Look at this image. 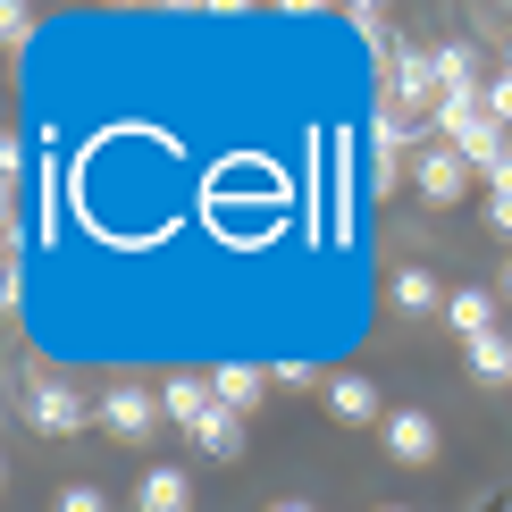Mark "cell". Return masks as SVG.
<instances>
[{
  "instance_id": "6da1fadb",
  "label": "cell",
  "mask_w": 512,
  "mask_h": 512,
  "mask_svg": "<svg viewBox=\"0 0 512 512\" xmlns=\"http://www.w3.org/2000/svg\"><path fill=\"white\" fill-rule=\"evenodd\" d=\"M328 135V244H361V168H353V135L345 126H319Z\"/></svg>"
},
{
  "instance_id": "ffe728a7",
  "label": "cell",
  "mask_w": 512,
  "mask_h": 512,
  "mask_svg": "<svg viewBox=\"0 0 512 512\" xmlns=\"http://www.w3.org/2000/svg\"><path fill=\"white\" fill-rule=\"evenodd\" d=\"M59 512H110V496H101V487H68V496H59Z\"/></svg>"
},
{
  "instance_id": "52a82bcc",
  "label": "cell",
  "mask_w": 512,
  "mask_h": 512,
  "mask_svg": "<svg viewBox=\"0 0 512 512\" xmlns=\"http://www.w3.org/2000/svg\"><path fill=\"white\" fill-rule=\"evenodd\" d=\"M412 177H420V194H429V202H462V185H471L479 168L462 160L454 143H420V168H412Z\"/></svg>"
},
{
  "instance_id": "ba28073f",
  "label": "cell",
  "mask_w": 512,
  "mask_h": 512,
  "mask_svg": "<svg viewBox=\"0 0 512 512\" xmlns=\"http://www.w3.org/2000/svg\"><path fill=\"white\" fill-rule=\"evenodd\" d=\"M387 294H395V311H403V319H445V303H454V294H445V277H437V269H420V261H412V269H395V286H387Z\"/></svg>"
},
{
  "instance_id": "5bb4252c",
  "label": "cell",
  "mask_w": 512,
  "mask_h": 512,
  "mask_svg": "<svg viewBox=\"0 0 512 512\" xmlns=\"http://www.w3.org/2000/svg\"><path fill=\"white\" fill-rule=\"evenodd\" d=\"M210 387H219L227 412H252L261 387H269V370H261V361H219V370H210Z\"/></svg>"
},
{
  "instance_id": "44dd1931",
  "label": "cell",
  "mask_w": 512,
  "mask_h": 512,
  "mask_svg": "<svg viewBox=\"0 0 512 512\" xmlns=\"http://www.w3.org/2000/svg\"><path fill=\"white\" fill-rule=\"evenodd\" d=\"M487 219H496L504 236H512V185H496V202H487Z\"/></svg>"
},
{
  "instance_id": "9a60e30c",
  "label": "cell",
  "mask_w": 512,
  "mask_h": 512,
  "mask_svg": "<svg viewBox=\"0 0 512 512\" xmlns=\"http://www.w3.org/2000/svg\"><path fill=\"white\" fill-rule=\"evenodd\" d=\"M471 378H487V387H512V336H504V328L471 345Z\"/></svg>"
},
{
  "instance_id": "9c48e42d",
  "label": "cell",
  "mask_w": 512,
  "mask_h": 512,
  "mask_svg": "<svg viewBox=\"0 0 512 512\" xmlns=\"http://www.w3.org/2000/svg\"><path fill=\"white\" fill-rule=\"evenodd\" d=\"M328 420H345V429H370V420H387V412H378V387H370L361 370L328 378Z\"/></svg>"
},
{
  "instance_id": "cb8c5ba5",
  "label": "cell",
  "mask_w": 512,
  "mask_h": 512,
  "mask_svg": "<svg viewBox=\"0 0 512 512\" xmlns=\"http://www.w3.org/2000/svg\"><path fill=\"white\" fill-rule=\"evenodd\" d=\"M277 512H319V504H277Z\"/></svg>"
},
{
  "instance_id": "8fae6325",
  "label": "cell",
  "mask_w": 512,
  "mask_h": 512,
  "mask_svg": "<svg viewBox=\"0 0 512 512\" xmlns=\"http://www.w3.org/2000/svg\"><path fill=\"white\" fill-rule=\"evenodd\" d=\"M160 412L177 420V429H194L202 412H219V387H210V378H194V370H177V378L160 387Z\"/></svg>"
},
{
  "instance_id": "2e32d148",
  "label": "cell",
  "mask_w": 512,
  "mask_h": 512,
  "mask_svg": "<svg viewBox=\"0 0 512 512\" xmlns=\"http://www.w3.org/2000/svg\"><path fill=\"white\" fill-rule=\"evenodd\" d=\"M0 42H9V51H26V42H34V9H26V0L0 9Z\"/></svg>"
},
{
  "instance_id": "8992f818",
  "label": "cell",
  "mask_w": 512,
  "mask_h": 512,
  "mask_svg": "<svg viewBox=\"0 0 512 512\" xmlns=\"http://www.w3.org/2000/svg\"><path fill=\"white\" fill-rule=\"evenodd\" d=\"M378 437H387V462H403V471H429V462H437V420L412 412V403L378 420Z\"/></svg>"
},
{
  "instance_id": "7c38bea8",
  "label": "cell",
  "mask_w": 512,
  "mask_h": 512,
  "mask_svg": "<svg viewBox=\"0 0 512 512\" xmlns=\"http://www.w3.org/2000/svg\"><path fill=\"white\" fill-rule=\"evenodd\" d=\"M445 328H454L462 345L496 336V294H487V286H454V303H445Z\"/></svg>"
},
{
  "instance_id": "d6986e66",
  "label": "cell",
  "mask_w": 512,
  "mask_h": 512,
  "mask_svg": "<svg viewBox=\"0 0 512 512\" xmlns=\"http://www.w3.org/2000/svg\"><path fill=\"white\" fill-rule=\"evenodd\" d=\"M353 34L378 42V51H395V42H387V17H378V9H353Z\"/></svg>"
},
{
  "instance_id": "3957f363",
  "label": "cell",
  "mask_w": 512,
  "mask_h": 512,
  "mask_svg": "<svg viewBox=\"0 0 512 512\" xmlns=\"http://www.w3.org/2000/svg\"><path fill=\"white\" fill-rule=\"evenodd\" d=\"M412 143H420V126L378 101V110H370V135H361V152H370V194H395V185H403V160H412Z\"/></svg>"
},
{
  "instance_id": "277c9868",
  "label": "cell",
  "mask_w": 512,
  "mask_h": 512,
  "mask_svg": "<svg viewBox=\"0 0 512 512\" xmlns=\"http://www.w3.org/2000/svg\"><path fill=\"white\" fill-rule=\"evenodd\" d=\"M93 412H101V429H110V437H126V445H135V437H152L160 420H168V412H160V395H152V387H126V378L93 403Z\"/></svg>"
},
{
  "instance_id": "e0dca14e",
  "label": "cell",
  "mask_w": 512,
  "mask_h": 512,
  "mask_svg": "<svg viewBox=\"0 0 512 512\" xmlns=\"http://www.w3.org/2000/svg\"><path fill=\"white\" fill-rule=\"evenodd\" d=\"M269 387H294V395H311V387H319V370H311V361H277V370H269Z\"/></svg>"
},
{
  "instance_id": "603a6c76",
  "label": "cell",
  "mask_w": 512,
  "mask_h": 512,
  "mask_svg": "<svg viewBox=\"0 0 512 512\" xmlns=\"http://www.w3.org/2000/svg\"><path fill=\"white\" fill-rule=\"evenodd\" d=\"M504 76H512V34H504Z\"/></svg>"
},
{
  "instance_id": "30bf717a",
  "label": "cell",
  "mask_w": 512,
  "mask_h": 512,
  "mask_svg": "<svg viewBox=\"0 0 512 512\" xmlns=\"http://www.w3.org/2000/svg\"><path fill=\"white\" fill-rule=\"evenodd\" d=\"M135 512H194V479L177 471V462H152L135 487Z\"/></svg>"
},
{
  "instance_id": "4fadbf2b",
  "label": "cell",
  "mask_w": 512,
  "mask_h": 512,
  "mask_svg": "<svg viewBox=\"0 0 512 512\" xmlns=\"http://www.w3.org/2000/svg\"><path fill=\"white\" fill-rule=\"evenodd\" d=\"M185 437H194L210 462H236V454H244V412H227V403H219V412H202Z\"/></svg>"
},
{
  "instance_id": "ac0fdd59",
  "label": "cell",
  "mask_w": 512,
  "mask_h": 512,
  "mask_svg": "<svg viewBox=\"0 0 512 512\" xmlns=\"http://www.w3.org/2000/svg\"><path fill=\"white\" fill-rule=\"evenodd\" d=\"M487 118L512 135V76H487Z\"/></svg>"
},
{
  "instance_id": "7a4b0ae2",
  "label": "cell",
  "mask_w": 512,
  "mask_h": 512,
  "mask_svg": "<svg viewBox=\"0 0 512 512\" xmlns=\"http://www.w3.org/2000/svg\"><path fill=\"white\" fill-rule=\"evenodd\" d=\"M378 101H387V110H403V118L437 110V101H445L437 51H412V42H395V51H387V84H378Z\"/></svg>"
},
{
  "instance_id": "d4e9b609",
  "label": "cell",
  "mask_w": 512,
  "mask_h": 512,
  "mask_svg": "<svg viewBox=\"0 0 512 512\" xmlns=\"http://www.w3.org/2000/svg\"><path fill=\"white\" fill-rule=\"evenodd\" d=\"M387 512H403V504H387Z\"/></svg>"
},
{
  "instance_id": "7402d4cb",
  "label": "cell",
  "mask_w": 512,
  "mask_h": 512,
  "mask_svg": "<svg viewBox=\"0 0 512 512\" xmlns=\"http://www.w3.org/2000/svg\"><path fill=\"white\" fill-rule=\"evenodd\" d=\"M496 294H504V303H512V261H504V269H496Z\"/></svg>"
},
{
  "instance_id": "5b68a950",
  "label": "cell",
  "mask_w": 512,
  "mask_h": 512,
  "mask_svg": "<svg viewBox=\"0 0 512 512\" xmlns=\"http://www.w3.org/2000/svg\"><path fill=\"white\" fill-rule=\"evenodd\" d=\"M26 420L42 437H76L84 420H101V412H84V395L68 387V378H42V387H26Z\"/></svg>"
}]
</instances>
